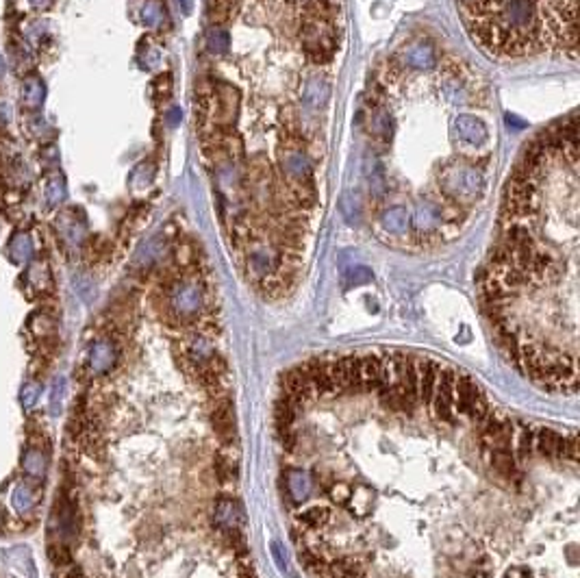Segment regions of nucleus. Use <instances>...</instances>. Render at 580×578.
<instances>
[{
	"label": "nucleus",
	"mask_w": 580,
	"mask_h": 578,
	"mask_svg": "<svg viewBox=\"0 0 580 578\" xmlns=\"http://www.w3.org/2000/svg\"><path fill=\"white\" fill-rule=\"evenodd\" d=\"M461 13L474 39L495 54H526L544 33L541 0H487Z\"/></svg>",
	"instance_id": "nucleus-1"
},
{
	"label": "nucleus",
	"mask_w": 580,
	"mask_h": 578,
	"mask_svg": "<svg viewBox=\"0 0 580 578\" xmlns=\"http://www.w3.org/2000/svg\"><path fill=\"white\" fill-rule=\"evenodd\" d=\"M168 309L176 320L191 322L204 309V292L198 281H178L168 292Z\"/></svg>",
	"instance_id": "nucleus-2"
},
{
	"label": "nucleus",
	"mask_w": 580,
	"mask_h": 578,
	"mask_svg": "<svg viewBox=\"0 0 580 578\" xmlns=\"http://www.w3.org/2000/svg\"><path fill=\"white\" fill-rule=\"evenodd\" d=\"M439 183L444 187V191L448 196L454 198H474L478 196L482 189H485V178L482 174L472 168V165H448V168L441 172Z\"/></svg>",
	"instance_id": "nucleus-3"
},
{
	"label": "nucleus",
	"mask_w": 580,
	"mask_h": 578,
	"mask_svg": "<svg viewBox=\"0 0 580 578\" xmlns=\"http://www.w3.org/2000/svg\"><path fill=\"white\" fill-rule=\"evenodd\" d=\"M452 135L465 144L480 146L487 142L489 131L485 127V122L474 116H457L452 120Z\"/></svg>",
	"instance_id": "nucleus-4"
},
{
	"label": "nucleus",
	"mask_w": 580,
	"mask_h": 578,
	"mask_svg": "<svg viewBox=\"0 0 580 578\" xmlns=\"http://www.w3.org/2000/svg\"><path fill=\"white\" fill-rule=\"evenodd\" d=\"M213 520H215V524L230 533L233 537L239 533V526L244 524V511H241V506L237 502H233V500H219L215 504V513H213Z\"/></svg>",
	"instance_id": "nucleus-5"
},
{
	"label": "nucleus",
	"mask_w": 580,
	"mask_h": 578,
	"mask_svg": "<svg viewBox=\"0 0 580 578\" xmlns=\"http://www.w3.org/2000/svg\"><path fill=\"white\" fill-rule=\"evenodd\" d=\"M116 359H118V350L109 339H98L92 343L87 361H89V370L94 374H103V372L111 370Z\"/></svg>",
	"instance_id": "nucleus-6"
},
{
	"label": "nucleus",
	"mask_w": 580,
	"mask_h": 578,
	"mask_svg": "<svg viewBox=\"0 0 580 578\" xmlns=\"http://www.w3.org/2000/svg\"><path fill=\"white\" fill-rule=\"evenodd\" d=\"M411 224L416 226L420 233H433L441 224H444V213L441 206L435 202H420L416 206V211L411 215Z\"/></svg>",
	"instance_id": "nucleus-7"
},
{
	"label": "nucleus",
	"mask_w": 580,
	"mask_h": 578,
	"mask_svg": "<svg viewBox=\"0 0 580 578\" xmlns=\"http://www.w3.org/2000/svg\"><path fill=\"white\" fill-rule=\"evenodd\" d=\"M285 478H287L289 498H292L296 504H302L305 500H309V495L313 491V485H315L313 474H309L305 470H292V472H287Z\"/></svg>",
	"instance_id": "nucleus-8"
},
{
	"label": "nucleus",
	"mask_w": 580,
	"mask_h": 578,
	"mask_svg": "<svg viewBox=\"0 0 580 578\" xmlns=\"http://www.w3.org/2000/svg\"><path fill=\"white\" fill-rule=\"evenodd\" d=\"M185 354H187V359L189 363L200 370L204 363H209L213 356H215V348H213V343L209 337H204V335H193L187 343V348H185Z\"/></svg>",
	"instance_id": "nucleus-9"
},
{
	"label": "nucleus",
	"mask_w": 580,
	"mask_h": 578,
	"mask_svg": "<svg viewBox=\"0 0 580 578\" xmlns=\"http://www.w3.org/2000/svg\"><path fill=\"white\" fill-rule=\"evenodd\" d=\"M402 59H405L407 65L416 67V70H431V67H435V63H437L433 46L424 44V41H416V44H411L405 50Z\"/></svg>",
	"instance_id": "nucleus-10"
},
{
	"label": "nucleus",
	"mask_w": 580,
	"mask_h": 578,
	"mask_svg": "<svg viewBox=\"0 0 580 578\" xmlns=\"http://www.w3.org/2000/svg\"><path fill=\"white\" fill-rule=\"evenodd\" d=\"M411 226V213L405 206H391L380 215V228L389 235H405Z\"/></svg>",
	"instance_id": "nucleus-11"
},
{
	"label": "nucleus",
	"mask_w": 580,
	"mask_h": 578,
	"mask_svg": "<svg viewBox=\"0 0 580 578\" xmlns=\"http://www.w3.org/2000/svg\"><path fill=\"white\" fill-rule=\"evenodd\" d=\"M46 98V87L37 76H29L22 85V103L29 109H39Z\"/></svg>",
	"instance_id": "nucleus-12"
},
{
	"label": "nucleus",
	"mask_w": 580,
	"mask_h": 578,
	"mask_svg": "<svg viewBox=\"0 0 580 578\" xmlns=\"http://www.w3.org/2000/svg\"><path fill=\"white\" fill-rule=\"evenodd\" d=\"M283 170L292 178H298V181H302V178L309 176L311 163H309L307 155H302V153H298V150H294V153H287L283 157Z\"/></svg>",
	"instance_id": "nucleus-13"
},
{
	"label": "nucleus",
	"mask_w": 580,
	"mask_h": 578,
	"mask_svg": "<svg viewBox=\"0 0 580 578\" xmlns=\"http://www.w3.org/2000/svg\"><path fill=\"white\" fill-rule=\"evenodd\" d=\"M57 228L61 233V237L70 244V246H78L83 242V237H85V226L78 224L76 220H72L70 213H63L59 220H57Z\"/></svg>",
	"instance_id": "nucleus-14"
},
{
	"label": "nucleus",
	"mask_w": 580,
	"mask_h": 578,
	"mask_svg": "<svg viewBox=\"0 0 580 578\" xmlns=\"http://www.w3.org/2000/svg\"><path fill=\"white\" fill-rule=\"evenodd\" d=\"M9 255L16 264H26V261L33 257L31 235H26V233H16V235L11 237V244H9Z\"/></svg>",
	"instance_id": "nucleus-15"
},
{
	"label": "nucleus",
	"mask_w": 580,
	"mask_h": 578,
	"mask_svg": "<svg viewBox=\"0 0 580 578\" xmlns=\"http://www.w3.org/2000/svg\"><path fill=\"white\" fill-rule=\"evenodd\" d=\"M206 50L213 54H224L230 48V35L222 26H213V29L206 33Z\"/></svg>",
	"instance_id": "nucleus-16"
},
{
	"label": "nucleus",
	"mask_w": 580,
	"mask_h": 578,
	"mask_svg": "<svg viewBox=\"0 0 580 578\" xmlns=\"http://www.w3.org/2000/svg\"><path fill=\"white\" fill-rule=\"evenodd\" d=\"M213 424H215L217 433L222 435V437H228V435L233 433V413H230V407H228L226 403L215 405Z\"/></svg>",
	"instance_id": "nucleus-17"
},
{
	"label": "nucleus",
	"mask_w": 580,
	"mask_h": 578,
	"mask_svg": "<svg viewBox=\"0 0 580 578\" xmlns=\"http://www.w3.org/2000/svg\"><path fill=\"white\" fill-rule=\"evenodd\" d=\"M305 96H307V100H309V105H311V107H320V105H324V103L328 100L330 89H328V85H326L324 81L313 78V81L309 83V85H307Z\"/></svg>",
	"instance_id": "nucleus-18"
},
{
	"label": "nucleus",
	"mask_w": 580,
	"mask_h": 578,
	"mask_svg": "<svg viewBox=\"0 0 580 578\" xmlns=\"http://www.w3.org/2000/svg\"><path fill=\"white\" fill-rule=\"evenodd\" d=\"M37 502V495L31 487H26V485H20L16 491H13V506L18 509V511H29V509H33Z\"/></svg>",
	"instance_id": "nucleus-19"
},
{
	"label": "nucleus",
	"mask_w": 580,
	"mask_h": 578,
	"mask_svg": "<svg viewBox=\"0 0 580 578\" xmlns=\"http://www.w3.org/2000/svg\"><path fill=\"white\" fill-rule=\"evenodd\" d=\"M22 467H24V472H29L31 476H44L46 461H44V457H41L39 452L31 450V452H26L24 457H22Z\"/></svg>",
	"instance_id": "nucleus-20"
},
{
	"label": "nucleus",
	"mask_w": 580,
	"mask_h": 578,
	"mask_svg": "<svg viewBox=\"0 0 580 578\" xmlns=\"http://www.w3.org/2000/svg\"><path fill=\"white\" fill-rule=\"evenodd\" d=\"M369 127H372V133H374L376 137H383V140H387V137L391 135V118H389V114H387V111H376L374 116H372Z\"/></svg>",
	"instance_id": "nucleus-21"
},
{
	"label": "nucleus",
	"mask_w": 580,
	"mask_h": 578,
	"mask_svg": "<svg viewBox=\"0 0 580 578\" xmlns=\"http://www.w3.org/2000/svg\"><path fill=\"white\" fill-rule=\"evenodd\" d=\"M142 20L146 26H159L163 22V7L159 3H155V0H148V3L142 7Z\"/></svg>",
	"instance_id": "nucleus-22"
},
{
	"label": "nucleus",
	"mask_w": 580,
	"mask_h": 578,
	"mask_svg": "<svg viewBox=\"0 0 580 578\" xmlns=\"http://www.w3.org/2000/svg\"><path fill=\"white\" fill-rule=\"evenodd\" d=\"M65 198V183L61 176H54L46 187V200L48 204H59Z\"/></svg>",
	"instance_id": "nucleus-23"
},
{
	"label": "nucleus",
	"mask_w": 580,
	"mask_h": 578,
	"mask_svg": "<svg viewBox=\"0 0 580 578\" xmlns=\"http://www.w3.org/2000/svg\"><path fill=\"white\" fill-rule=\"evenodd\" d=\"M444 92H446V98L454 105H463L467 100V92L459 81H446Z\"/></svg>",
	"instance_id": "nucleus-24"
},
{
	"label": "nucleus",
	"mask_w": 580,
	"mask_h": 578,
	"mask_svg": "<svg viewBox=\"0 0 580 578\" xmlns=\"http://www.w3.org/2000/svg\"><path fill=\"white\" fill-rule=\"evenodd\" d=\"M39 396H41V387L39 385H26V387L22 389V405L24 409H31L37 400H39Z\"/></svg>",
	"instance_id": "nucleus-25"
},
{
	"label": "nucleus",
	"mask_w": 580,
	"mask_h": 578,
	"mask_svg": "<svg viewBox=\"0 0 580 578\" xmlns=\"http://www.w3.org/2000/svg\"><path fill=\"white\" fill-rule=\"evenodd\" d=\"M369 281H372V272L363 266H356L348 274V285H363V283H369Z\"/></svg>",
	"instance_id": "nucleus-26"
},
{
	"label": "nucleus",
	"mask_w": 580,
	"mask_h": 578,
	"mask_svg": "<svg viewBox=\"0 0 580 578\" xmlns=\"http://www.w3.org/2000/svg\"><path fill=\"white\" fill-rule=\"evenodd\" d=\"M61 396H63V378L57 381V385H54V389H52V396H50V407L54 405V413H59V407H61Z\"/></svg>",
	"instance_id": "nucleus-27"
},
{
	"label": "nucleus",
	"mask_w": 580,
	"mask_h": 578,
	"mask_svg": "<svg viewBox=\"0 0 580 578\" xmlns=\"http://www.w3.org/2000/svg\"><path fill=\"white\" fill-rule=\"evenodd\" d=\"M31 5L37 9V11H44L52 5V0H31Z\"/></svg>",
	"instance_id": "nucleus-28"
},
{
	"label": "nucleus",
	"mask_w": 580,
	"mask_h": 578,
	"mask_svg": "<svg viewBox=\"0 0 580 578\" xmlns=\"http://www.w3.org/2000/svg\"><path fill=\"white\" fill-rule=\"evenodd\" d=\"M178 5L183 7V11H185V13H189V11H191V0H178Z\"/></svg>",
	"instance_id": "nucleus-29"
},
{
	"label": "nucleus",
	"mask_w": 580,
	"mask_h": 578,
	"mask_svg": "<svg viewBox=\"0 0 580 578\" xmlns=\"http://www.w3.org/2000/svg\"><path fill=\"white\" fill-rule=\"evenodd\" d=\"M3 72H5V59L0 57V74H3Z\"/></svg>",
	"instance_id": "nucleus-30"
}]
</instances>
